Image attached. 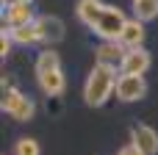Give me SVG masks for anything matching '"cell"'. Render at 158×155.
<instances>
[{
  "label": "cell",
  "instance_id": "1",
  "mask_svg": "<svg viewBox=\"0 0 158 155\" xmlns=\"http://www.w3.org/2000/svg\"><path fill=\"white\" fill-rule=\"evenodd\" d=\"M117 80H119V69L117 67L94 61L92 72L86 75V83H83V103L89 108L106 105L114 97V92H117Z\"/></svg>",
  "mask_w": 158,
  "mask_h": 155
},
{
  "label": "cell",
  "instance_id": "2",
  "mask_svg": "<svg viewBox=\"0 0 158 155\" xmlns=\"http://www.w3.org/2000/svg\"><path fill=\"white\" fill-rule=\"evenodd\" d=\"M33 75H36L39 89H42L47 97H61V94H64L67 78H64V69H61V55H58V50L44 47V50L36 55V61H33Z\"/></svg>",
  "mask_w": 158,
  "mask_h": 155
},
{
  "label": "cell",
  "instance_id": "3",
  "mask_svg": "<svg viewBox=\"0 0 158 155\" xmlns=\"http://www.w3.org/2000/svg\"><path fill=\"white\" fill-rule=\"evenodd\" d=\"M128 19H131V17H128L119 6H103V11H100V17H97V22H94L92 31L100 36V42H119V36H122Z\"/></svg>",
  "mask_w": 158,
  "mask_h": 155
},
{
  "label": "cell",
  "instance_id": "4",
  "mask_svg": "<svg viewBox=\"0 0 158 155\" xmlns=\"http://www.w3.org/2000/svg\"><path fill=\"white\" fill-rule=\"evenodd\" d=\"M0 108L14 119V122H28V119H33V114H36V103L28 97V94H22L19 89H6L3 92V100H0Z\"/></svg>",
  "mask_w": 158,
  "mask_h": 155
},
{
  "label": "cell",
  "instance_id": "5",
  "mask_svg": "<svg viewBox=\"0 0 158 155\" xmlns=\"http://www.w3.org/2000/svg\"><path fill=\"white\" fill-rule=\"evenodd\" d=\"M147 89H150V86H147L144 75H122V72H119L114 97H117L119 103H139V100L147 97Z\"/></svg>",
  "mask_w": 158,
  "mask_h": 155
},
{
  "label": "cell",
  "instance_id": "6",
  "mask_svg": "<svg viewBox=\"0 0 158 155\" xmlns=\"http://www.w3.org/2000/svg\"><path fill=\"white\" fill-rule=\"evenodd\" d=\"M150 67H153V55H150V50H144V47H131V50H125V55H122V61H119V72H122V75H144Z\"/></svg>",
  "mask_w": 158,
  "mask_h": 155
},
{
  "label": "cell",
  "instance_id": "7",
  "mask_svg": "<svg viewBox=\"0 0 158 155\" xmlns=\"http://www.w3.org/2000/svg\"><path fill=\"white\" fill-rule=\"evenodd\" d=\"M36 28H39V39L44 44H56V42H61L67 36L64 22L58 17H53V14H39L36 17Z\"/></svg>",
  "mask_w": 158,
  "mask_h": 155
},
{
  "label": "cell",
  "instance_id": "8",
  "mask_svg": "<svg viewBox=\"0 0 158 155\" xmlns=\"http://www.w3.org/2000/svg\"><path fill=\"white\" fill-rule=\"evenodd\" d=\"M131 141L142 150V155H158V130L153 125H144V122L133 125Z\"/></svg>",
  "mask_w": 158,
  "mask_h": 155
},
{
  "label": "cell",
  "instance_id": "9",
  "mask_svg": "<svg viewBox=\"0 0 158 155\" xmlns=\"http://www.w3.org/2000/svg\"><path fill=\"white\" fill-rule=\"evenodd\" d=\"M36 22L33 6H6L3 8V28H22Z\"/></svg>",
  "mask_w": 158,
  "mask_h": 155
},
{
  "label": "cell",
  "instance_id": "10",
  "mask_svg": "<svg viewBox=\"0 0 158 155\" xmlns=\"http://www.w3.org/2000/svg\"><path fill=\"white\" fill-rule=\"evenodd\" d=\"M144 36H147L144 22H139L136 17H131L128 25H125V31H122V36H119V44H122L125 50H131V47H142V44H144Z\"/></svg>",
  "mask_w": 158,
  "mask_h": 155
},
{
  "label": "cell",
  "instance_id": "11",
  "mask_svg": "<svg viewBox=\"0 0 158 155\" xmlns=\"http://www.w3.org/2000/svg\"><path fill=\"white\" fill-rule=\"evenodd\" d=\"M122 55H125V47H122L119 42H100V44H97V50H94L97 64H111V67H119Z\"/></svg>",
  "mask_w": 158,
  "mask_h": 155
},
{
  "label": "cell",
  "instance_id": "12",
  "mask_svg": "<svg viewBox=\"0 0 158 155\" xmlns=\"http://www.w3.org/2000/svg\"><path fill=\"white\" fill-rule=\"evenodd\" d=\"M100 11H103V3H100V0H78V3H75V17H78V22H83L89 31L94 28Z\"/></svg>",
  "mask_w": 158,
  "mask_h": 155
},
{
  "label": "cell",
  "instance_id": "13",
  "mask_svg": "<svg viewBox=\"0 0 158 155\" xmlns=\"http://www.w3.org/2000/svg\"><path fill=\"white\" fill-rule=\"evenodd\" d=\"M8 33H11V42L14 44H36V42H42L39 39V28H36V22H31V25H22V28H8Z\"/></svg>",
  "mask_w": 158,
  "mask_h": 155
},
{
  "label": "cell",
  "instance_id": "14",
  "mask_svg": "<svg viewBox=\"0 0 158 155\" xmlns=\"http://www.w3.org/2000/svg\"><path fill=\"white\" fill-rule=\"evenodd\" d=\"M133 17L139 22H153L158 17V0H136L133 3Z\"/></svg>",
  "mask_w": 158,
  "mask_h": 155
},
{
  "label": "cell",
  "instance_id": "15",
  "mask_svg": "<svg viewBox=\"0 0 158 155\" xmlns=\"http://www.w3.org/2000/svg\"><path fill=\"white\" fill-rule=\"evenodd\" d=\"M14 155H42V144L36 141V139H31V136H19L17 141H14Z\"/></svg>",
  "mask_w": 158,
  "mask_h": 155
},
{
  "label": "cell",
  "instance_id": "16",
  "mask_svg": "<svg viewBox=\"0 0 158 155\" xmlns=\"http://www.w3.org/2000/svg\"><path fill=\"white\" fill-rule=\"evenodd\" d=\"M11 44H14V42H11V33H8V28H3V31H0V55H3V58L11 53Z\"/></svg>",
  "mask_w": 158,
  "mask_h": 155
},
{
  "label": "cell",
  "instance_id": "17",
  "mask_svg": "<svg viewBox=\"0 0 158 155\" xmlns=\"http://www.w3.org/2000/svg\"><path fill=\"white\" fill-rule=\"evenodd\" d=\"M117 155H142V150H139L133 141H128V144H125V147H122V150H119Z\"/></svg>",
  "mask_w": 158,
  "mask_h": 155
},
{
  "label": "cell",
  "instance_id": "18",
  "mask_svg": "<svg viewBox=\"0 0 158 155\" xmlns=\"http://www.w3.org/2000/svg\"><path fill=\"white\" fill-rule=\"evenodd\" d=\"M33 0H6V6H31Z\"/></svg>",
  "mask_w": 158,
  "mask_h": 155
},
{
  "label": "cell",
  "instance_id": "19",
  "mask_svg": "<svg viewBox=\"0 0 158 155\" xmlns=\"http://www.w3.org/2000/svg\"><path fill=\"white\" fill-rule=\"evenodd\" d=\"M133 3H136V0H133Z\"/></svg>",
  "mask_w": 158,
  "mask_h": 155
}]
</instances>
